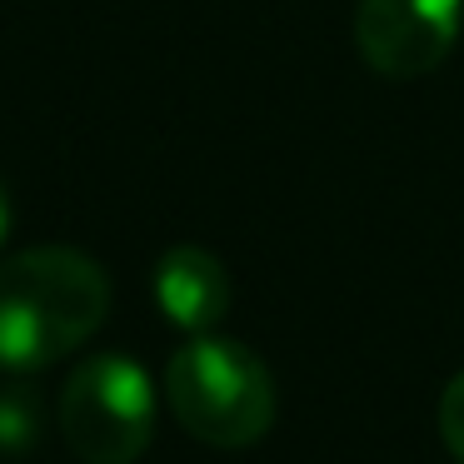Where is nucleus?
<instances>
[{"label": "nucleus", "mask_w": 464, "mask_h": 464, "mask_svg": "<svg viewBox=\"0 0 464 464\" xmlns=\"http://www.w3.org/2000/svg\"><path fill=\"white\" fill-rule=\"evenodd\" d=\"M61 434L81 464H135L155 440V380L130 354L81 360L61 390Z\"/></svg>", "instance_id": "obj_3"}, {"label": "nucleus", "mask_w": 464, "mask_h": 464, "mask_svg": "<svg viewBox=\"0 0 464 464\" xmlns=\"http://www.w3.org/2000/svg\"><path fill=\"white\" fill-rule=\"evenodd\" d=\"M150 290L160 314L185 334H210L230 310V270L200 245H170L155 260Z\"/></svg>", "instance_id": "obj_5"}, {"label": "nucleus", "mask_w": 464, "mask_h": 464, "mask_svg": "<svg viewBox=\"0 0 464 464\" xmlns=\"http://www.w3.org/2000/svg\"><path fill=\"white\" fill-rule=\"evenodd\" d=\"M170 414L210 450H250L275 424V380L265 360L225 334H190L165 370Z\"/></svg>", "instance_id": "obj_2"}, {"label": "nucleus", "mask_w": 464, "mask_h": 464, "mask_svg": "<svg viewBox=\"0 0 464 464\" xmlns=\"http://www.w3.org/2000/svg\"><path fill=\"white\" fill-rule=\"evenodd\" d=\"M464 25V0H360L354 45L390 81H420L450 61Z\"/></svg>", "instance_id": "obj_4"}, {"label": "nucleus", "mask_w": 464, "mask_h": 464, "mask_svg": "<svg viewBox=\"0 0 464 464\" xmlns=\"http://www.w3.org/2000/svg\"><path fill=\"white\" fill-rule=\"evenodd\" d=\"M440 440H444V450L464 464V370L454 374L440 394Z\"/></svg>", "instance_id": "obj_7"}, {"label": "nucleus", "mask_w": 464, "mask_h": 464, "mask_svg": "<svg viewBox=\"0 0 464 464\" xmlns=\"http://www.w3.org/2000/svg\"><path fill=\"white\" fill-rule=\"evenodd\" d=\"M45 434V410L35 400V390L5 384L0 390V454H25L35 450Z\"/></svg>", "instance_id": "obj_6"}, {"label": "nucleus", "mask_w": 464, "mask_h": 464, "mask_svg": "<svg viewBox=\"0 0 464 464\" xmlns=\"http://www.w3.org/2000/svg\"><path fill=\"white\" fill-rule=\"evenodd\" d=\"M111 314V280L85 250L31 245L0 260V370L35 374L75 354Z\"/></svg>", "instance_id": "obj_1"}, {"label": "nucleus", "mask_w": 464, "mask_h": 464, "mask_svg": "<svg viewBox=\"0 0 464 464\" xmlns=\"http://www.w3.org/2000/svg\"><path fill=\"white\" fill-rule=\"evenodd\" d=\"M5 235H11V195L0 185V245H5Z\"/></svg>", "instance_id": "obj_8"}]
</instances>
